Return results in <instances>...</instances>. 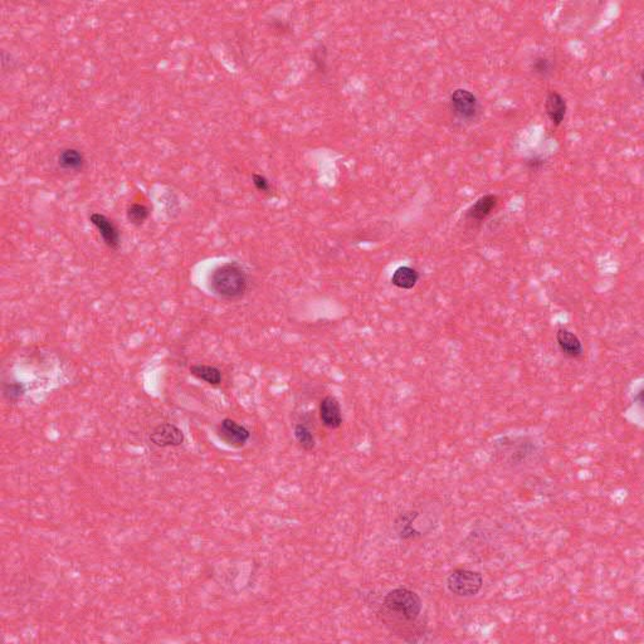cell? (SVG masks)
Listing matches in <instances>:
<instances>
[{"mask_svg": "<svg viewBox=\"0 0 644 644\" xmlns=\"http://www.w3.org/2000/svg\"><path fill=\"white\" fill-rule=\"evenodd\" d=\"M545 110L552 124L559 126L561 125L566 115V101L560 93L552 91L546 97Z\"/></svg>", "mask_w": 644, "mask_h": 644, "instance_id": "cell-13", "label": "cell"}, {"mask_svg": "<svg viewBox=\"0 0 644 644\" xmlns=\"http://www.w3.org/2000/svg\"><path fill=\"white\" fill-rule=\"evenodd\" d=\"M531 69L535 75L540 77H549L554 71V63L547 57H536L531 63Z\"/></svg>", "mask_w": 644, "mask_h": 644, "instance_id": "cell-19", "label": "cell"}, {"mask_svg": "<svg viewBox=\"0 0 644 644\" xmlns=\"http://www.w3.org/2000/svg\"><path fill=\"white\" fill-rule=\"evenodd\" d=\"M190 372L195 378L205 382L206 384L219 385L223 379L222 372L216 366L197 364V365L190 366Z\"/></svg>", "mask_w": 644, "mask_h": 644, "instance_id": "cell-16", "label": "cell"}, {"mask_svg": "<svg viewBox=\"0 0 644 644\" xmlns=\"http://www.w3.org/2000/svg\"><path fill=\"white\" fill-rule=\"evenodd\" d=\"M421 512L419 511H404L398 516L394 521V530L397 533L398 538L400 540H414L423 536L424 533H421L418 527L416 521L419 519Z\"/></svg>", "mask_w": 644, "mask_h": 644, "instance_id": "cell-9", "label": "cell"}, {"mask_svg": "<svg viewBox=\"0 0 644 644\" xmlns=\"http://www.w3.org/2000/svg\"><path fill=\"white\" fill-rule=\"evenodd\" d=\"M448 592L458 598H472L482 590L483 576L479 571L458 568L448 574L446 579Z\"/></svg>", "mask_w": 644, "mask_h": 644, "instance_id": "cell-4", "label": "cell"}, {"mask_svg": "<svg viewBox=\"0 0 644 644\" xmlns=\"http://www.w3.org/2000/svg\"><path fill=\"white\" fill-rule=\"evenodd\" d=\"M217 434L219 440L224 442L227 446L233 447V448H241L246 446V443L251 438V432L247 428L230 418H225L219 423L217 427Z\"/></svg>", "mask_w": 644, "mask_h": 644, "instance_id": "cell-6", "label": "cell"}, {"mask_svg": "<svg viewBox=\"0 0 644 644\" xmlns=\"http://www.w3.org/2000/svg\"><path fill=\"white\" fill-rule=\"evenodd\" d=\"M90 222L93 224V227L99 230V234L102 241L107 247L113 251H118L121 243L120 238V232L118 227L113 224L110 218L106 217L101 213H92L90 216Z\"/></svg>", "mask_w": 644, "mask_h": 644, "instance_id": "cell-8", "label": "cell"}, {"mask_svg": "<svg viewBox=\"0 0 644 644\" xmlns=\"http://www.w3.org/2000/svg\"><path fill=\"white\" fill-rule=\"evenodd\" d=\"M25 393V385L23 383H19V382H12V383H6L3 386V394H4V398L8 399L9 402H17L20 398L24 396Z\"/></svg>", "mask_w": 644, "mask_h": 644, "instance_id": "cell-20", "label": "cell"}, {"mask_svg": "<svg viewBox=\"0 0 644 644\" xmlns=\"http://www.w3.org/2000/svg\"><path fill=\"white\" fill-rule=\"evenodd\" d=\"M209 287L214 295L224 300H238L247 293L249 276L238 262H227L213 270Z\"/></svg>", "mask_w": 644, "mask_h": 644, "instance_id": "cell-1", "label": "cell"}, {"mask_svg": "<svg viewBox=\"0 0 644 644\" xmlns=\"http://www.w3.org/2000/svg\"><path fill=\"white\" fill-rule=\"evenodd\" d=\"M150 440L156 447H179L184 443L186 435L180 428L172 423H162L156 426L150 433Z\"/></svg>", "mask_w": 644, "mask_h": 644, "instance_id": "cell-7", "label": "cell"}, {"mask_svg": "<svg viewBox=\"0 0 644 644\" xmlns=\"http://www.w3.org/2000/svg\"><path fill=\"white\" fill-rule=\"evenodd\" d=\"M556 342L564 356L569 359H579L584 354L582 340L568 328H559L556 331Z\"/></svg>", "mask_w": 644, "mask_h": 644, "instance_id": "cell-10", "label": "cell"}, {"mask_svg": "<svg viewBox=\"0 0 644 644\" xmlns=\"http://www.w3.org/2000/svg\"><path fill=\"white\" fill-rule=\"evenodd\" d=\"M544 164H545V161L538 159V158H533L531 160L527 161V167H528L530 170L536 172V170H540Z\"/></svg>", "mask_w": 644, "mask_h": 644, "instance_id": "cell-22", "label": "cell"}, {"mask_svg": "<svg viewBox=\"0 0 644 644\" xmlns=\"http://www.w3.org/2000/svg\"><path fill=\"white\" fill-rule=\"evenodd\" d=\"M419 281V273L412 267L402 266L391 276V284L400 290H412Z\"/></svg>", "mask_w": 644, "mask_h": 644, "instance_id": "cell-14", "label": "cell"}, {"mask_svg": "<svg viewBox=\"0 0 644 644\" xmlns=\"http://www.w3.org/2000/svg\"><path fill=\"white\" fill-rule=\"evenodd\" d=\"M496 461L508 468L526 465L539 452V446L527 435H506L493 444Z\"/></svg>", "mask_w": 644, "mask_h": 644, "instance_id": "cell-2", "label": "cell"}, {"mask_svg": "<svg viewBox=\"0 0 644 644\" xmlns=\"http://www.w3.org/2000/svg\"><path fill=\"white\" fill-rule=\"evenodd\" d=\"M293 434H295V438L298 440V444L304 451L311 452V451L315 449V447H316L315 435L312 433L310 428L307 427L304 423H298L293 428Z\"/></svg>", "mask_w": 644, "mask_h": 644, "instance_id": "cell-17", "label": "cell"}, {"mask_svg": "<svg viewBox=\"0 0 644 644\" xmlns=\"http://www.w3.org/2000/svg\"><path fill=\"white\" fill-rule=\"evenodd\" d=\"M449 107L453 115L461 121H473L479 113L477 97L465 88H458L451 94Z\"/></svg>", "mask_w": 644, "mask_h": 644, "instance_id": "cell-5", "label": "cell"}, {"mask_svg": "<svg viewBox=\"0 0 644 644\" xmlns=\"http://www.w3.org/2000/svg\"><path fill=\"white\" fill-rule=\"evenodd\" d=\"M58 165L67 172H78L85 165V156L74 148L63 149L58 155Z\"/></svg>", "mask_w": 644, "mask_h": 644, "instance_id": "cell-15", "label": "cell"}, {"mask_svg": "<svg viewBox=\"0 0 644 644\" xmlns=\"http://www.w3.org/2000/svg\"><path fill=\"white\" fill-rule=\"evenodd\" d=\"M126 216H127V219L131 224L134 225H143L148 218L150 216V209L145 204H141V203H132V204L127 206V211H126Z\"/></svg>", "mask_w": 644, "mask_h": 644, "instance_id": "cell-18", "label": "cell"}, {"mask_svg": "<svg viewBox=\"0 0 644 644\" xmlns=\"http://www.w3.org/2000/svg\"><path fill=\"white\" fill-rule=\"evenodd\" d=\"M497 204H498V198L495 194L483 195V197L476 200L475 204H472L470 206V209L465 213V218L470 222L482 223L483 220L489 217L492 211H495Z\"/></svg>", "mask_w": 644, "mask_h": 644, "instance_id": "cell-12", "label": "cell"}, {"mask_svg": "<svg viewBox=\"0 0 644 644\" xmlns=\"http://www.w3.org/2000/svg\"><path fill=\"white\" fill-rule=\"evenodd\" d=\"M320 418L322 424L328 429H337L342 426V410L336 398L328 396L322 399L320 402Z\"/></svg>", "mask_w": 644, "mask_h": 644, "instance_id": "cell-11", "label": "cell"}, {"mask_svg": "<svg viewBox=\"0 0 644 644\" xmlns=\"http://www.w3.org/2000/svg\"><path fill=\"white\" fill-rule=\"evenodd\" d=\"M383 607L397 620L413 623L419 618L423 601L419 594L408 588H396L388 592L383 599Z\"/></svg>", "mask_w": 644, "mask_h": 644, "instance_id": "cell-3", "label": "cell"}, {"mask_svg": "<svg viewBox=\"0 0 644 644\" xmlns=\"http://www.w3.org/2000/svg\"><path fill=\"white\" fill-rule=\"evenodd\" d=\"M252 178H253L254 186H255L260 192H270V190H271V184H270V181H268L263 175H260V174H253Z\"/></svg>", "mask_w": 644, "mask_h": 644, "instance_id": "cell-21", "label": "cell"}]
</instances>
